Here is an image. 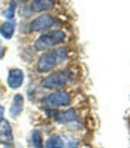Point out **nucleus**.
I'll list each match as a JSON object with an SVG mask.
<instances>
[{"label": "nucleus", "instance_id": "1", "mask_svg": "<svg viewBox=\"0 0 130 148\" xmlns=\"http://www.w3.org/2000/svg\"><path fill=\"white\" fill-rule=\"evenodd\" d=\"M68 59V50L64 47H56V49L47 50L41 55L36 60V73L39 74H45L50 73L56 68V65L65 62Z\"/></svg>", "mask_w": 130, "mask_h": 148}, {"label": "nucleus", "instance_id": "2", "mask_svg": "<svg viewBox=\"0 0 130 148\" xmlns=\"http://www.w3.org/2000/svg\"><path fill=\"white\" fill-rule=\"evenodd\" d=\"M65 41H67V33L62 29H53L50 32L39 35L35 44H33V49L36 51H47V50L56 49V47H61Z\"/></svg>", "mask_w": 130, "mask_h": 148}, {"label": "nucleus", "instance_id": "3", "mask_svg": "<svg viewBox=\"0 0 130 148\" xmlns=\"http://www.w3.org/2000/svg\"><path fill=\"white\" fill-rule=\"evenodd\" d=\"M73 79V74L68 68H62V70H56L50 73L49 76H45L39 80V86L44 89H52V91H56V89H62L65 86L71 82Z\"/></svg>", "mask_w": 130, "mask_h": 148}, {"label": "nucleus", "instance_id": "4", "mask_svg": "<svg viewBox=\"0 0 130 148\" xmlns=\"http://www.w3.org/2000/svg\"><path fill=\"white\" fill-rule=\"evenodd\" d=\"M71 100H73V95L68 91H52L45 97H43L41 101H43V104L47 109H58V107L70 106Z\"/></svg>", "mask_w": 130, "mask_h": 148}, {"label": "nucleus", "instance_id": "5", "mask_svg": "<svg viewBox=\"0 0 130 148\" xmlns=\"http://www.w3.org/2000/svg\"><path fill=\"white\" fill-rule=\"evenodd\" d=\"M58 18L50 14H39L29 21V32H39L41 35L45 32H50L53 26H56Z\"/></svg>", "mask_w": 130, "mask_h": 148}, {"label": "nucleus", "instance_id": "6", "mask_svg": "<svg viewBox=\"0 0 130 148\" xmlns=\"http://www.w3.org/2000/svg\"><path fill=\"white\" fill-rule=\"evenodd\" d=\"M24 83V71L20 68H11L8 71V77H6V85L12 91H17L23 86Z\"/></svg>", "mask_w": 130, "mask_h": 148}, {"label": "nucleus", "instance_id": "7", "mask_svg": "<svg viewBox=\"0 0 130 148\" xmlns=\"http://www.w3.org/2000/svg\"><path fill=\"white\" fill-rule=\"evenodd\" d=\"M14 142H15V139H14V132H12L11 123L3 119L2 123H0V144L12 147Z\"/></svg>", "mask_w": 130, "mask_h": 148}, {"label": "nucleus", "instance_id": "8", "mask_svg": "<svg viewBox=\"0 0 130 148\" xmlns=\"http://www.w3.org/2000/svg\"><path fill=\"white\" fill-rule=\"evenodd\" d=\"M23 109H24V95L23 94H15L12 98L9 112H8L9 118H18V115L23 112Z\"/></svg>", "mask_w": 130, "mask_h": 148}, {"label": "nucleus", "instance_id": "9", "mask_svg": "<svg viewBox=\"0 0 130 148\" xmlns=\"http://www.w3.org/2000/svg\"><path fill=\"white\" fill-rule=\"evenodd\" d=\"M53 119L59 124H71L77 119V113L74 109H67L62 112H54Z\"/></svg>", "mask_w": 130, "mask_h": 148}, {"label": "nucleus", "instance_id": "10", "mask_svg": "<svg viewBox=\"0 0 130 148\" xmlns=\"http://www.w3.org/2000/svg\"><path fill=\"white\" fill-rule=\"evenodd\" d=\"M33 12H41V14H45V11L52 9L54 6L53 0H33L29 3Z\"/></svg>", "mask_w": 130, "mask_h": 148}, {"label": "nucleus", "instance_id": "11", "mask_svg": "<svg viewBox=\"0 0 130 148\" xmlns=\"http://www.w3.org/2000/svg\"><path fill=\"white\" fill-rule=\"evenodd\" d=\"M15 33V23L14 21H5L0 23V35L3 39H11Z\"/></svg>", "mask_w": 130, "mask_h": 148}, {"label": "nucleus", "instance_id": "12", "mask_svg": "<svg viewBox=\"0 0 130 148\" xmlns=\"http://www.w3.org/2000/svg\"><path fill=\"white\" fill-rule=\"evenodd\" d=\"M29 144L32 148H44V139H43V132L35 129L29 134Z\"/></svg>", "mask_w": 130, "mask_h": 148}, {"label": "nucleus", "instance_id": "13", "mask_svg": "<svg viewBox=\"0 0 130 148\" xmlns=\"http://www.w3.org/2000/svg\"><path fill=\"white\" fill-rule=\"evenodd\" d=\"M44 148H65V140L61 134H52L44 142Z\"/></svg>", "mask_w": 130, "mask_h": 148}, {"label": "nucleus", "instance_id": "14", "mask_svg": "<svg viewBox=\"0 0 130 148\" xmlns=\"http://www.w3.org/2000/svg\"><path fill=\"white\" fill-rule=\"evenodd\" d=\"M18 2H9L8 3V8L6 11L3 12V17L6 21H14V18H15V11L18 9Z\"/></svg>", "mask_w": 130, "mask_h": 148}, {"label": "nucleus", "instance_id": "15", "mask_svg": "<svg viewBox=\"0 0 130 148\" xmlns=\"http://www.w3.org/2000/svg\"><path fill=\"white\" fill-rule=\"evenodd\" d=\"M32 8H30V5L27 3V5H20V17H23V18H29L32 15Z\"/></svg>", "mask_w": 130, "mask_h": 148}, {"label": "nucleus", "instance_id": "16", "mask_svg": "<svg viewBox=\"0 0 130 148\" xmlns=\"http://www.w3.org/2000/svg\"><path fill=\"white\" fill-rule=\"evenodd\" d=\"M80 140L77 138H70L68 140H65V148H79Z\"/></svg>", "mask_w": 130, "mask_h": 148}, {"label": "nucleus", "instance_id": "17", "mask_svg": "<svg viewBox=\"0 0 130 148\" xmlns=\"http://www.w3.org/2000/svg\"><path fill=\"white\" fill-rule=\"evenodd\" d=\"M3 119H5V106L0 103V123H2Z\"/></svg>", "mask_w": 130, "mask_h": 148}, {"label": "nucleus", "instance_id": "18", "mask_svg": "<svg viewBox=\"0 0 130 148\" xmlns=\"http://www.w3.org/2000/svg\"><path fill=\"white\" fill-rule=\"evenodd\" d=\"M0 148H11L9 145H0Z\"/></svg>", "mask_w": 130, "mask_h": 148}, {"label": "nucleus", "instance_id": "19", "mask_svg": "<svg viewBox=\"0 0 130 148\" xmlns=\"http://www.w3.org/2000/svg\"><path fill=\"white\" fill-rule=\"evenodd\" d=\"M0 49H3V47H2V42H0Z\"/></svg>", "mask_w": 130, "mask_h": 148}]
</instances>
